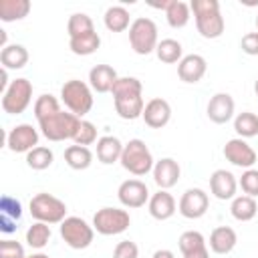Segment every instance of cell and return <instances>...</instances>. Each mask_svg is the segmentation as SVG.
<instances>
[{
    "label": "cell",
    "mask_w": 258,
    "mask_h": 258,
    "mask_svg": "<svg viewBox=\"0 0 258 258\" xmlns=\"http://www.w3.org/2000/svg\"><path fill=\"white\" fill-rule=\"evenodd\" d=\"M119 75L111 64H95L89 71V87L95 93H111Z\"/></svg>",
    "instance_id": "21"
},
{
    "label": "cell",
    "mask_w": 258,
    "mask_h": 258,
    "mask_svg": "<svg viewBox=\"0 0 258 258\" xmlns=\"http://www.w3.org/2000/svg\"><path fill=\"white\" fill-rule=\"evenodd\" d=\"M177 246H179V252L185 254V252H191V250H198V248L208 246V242H206V238H204L202 232H198V230H187V232H183V234L179 236Z\"/></svg>",
    "instance_id": "37"
},
{
    "label": "cell",
    "mask_w": 258,
    "mask_h": 258,
    "mask_svg": "<svg viewBox=\"0 0 258 258\" xmlns=\"http://www.w3.org/2000/svg\"><path fill=\"white\" fill-rule=\"evenodd\" d=\"M141 119L145 121L147 127H151V129H161V127H165V125L169 123V119H171V105H169L165 99H161V97H153V99H149V101L145 103Z\"/></svg>",
    "instance_id": "16"
},
{
    "label": "cell",
    "mask_w": 258,
    "mask_h": 258,
    "mask_svg": "<svg viewBox=\"0 0 258 258\" xmlns=\"http://www.w3.org/2000/svg\"><path fill=\"white\" fill-rule=\"evenodd\" d=\"M224 157L232 165L242 167V169H250L258 161V155H256L254 147L246 139H242V137H234V139L226 141V145H224Z\"/></svg>",
    "instance_id": "13"
},
{
    "label": "cell",
    "mask_w": 258,
    "mask_h": 258,
    "mask_svg": "<svg viewBox=\"0 0 258 258\" xmlns=\"http://www.w3.org/2000/svg\"><path fill=\"white\" fill-rule=\"evenodd\" d=\"M181 256H183V258H210V250H208V246H204V248L185 252V254H181Z\"/></svg>",
    "instance_id": "44"
},
{
    "label": "cell",
    "mask_w": 258,
    "mask_h": 258,
    "mask_svg": "<svg viewBox=\"0 0 258 258\" xmlns=\"http://www.w3.org/2000/svg\"><path fill=\"white\" fill-rule=\"evenodd\" d=\"M155 54L161 62L173 64V62H179L183 58V46L175 38H163V40H159V44L155 48Z\"/></svg>",
    "instance_id": "31"
},
{
    "label": "cell",
    "mask_w": 258,
    "mask_h": 258,
    "mask_svg": "<svg viewBox=\"0 0 258 258\" xmlns=\"http://www.w3.org/2000/svg\"><path fill=\"white\" fill-rule=\"evenodd\" d=\"M117 198H119L121 206L135 210V208H143L151 196H149L147 185L141 179H125L117 187Z\"/></svg>",
    "instance_id": "14"
},
{
    "label": "cell",
    "mask_w": 258,
    "mask_h": 258,
    "mask_svg": "<svg viewBox=\"0 0 258 258\" xmlns=\"http://www.w3.org/2000/svg\"><path fill=\"white\" fill-rule=\"evenodd\" d=\"M73 141H75V145H83V147H89V145L97 143V141H99V137H97V127H95L91 121L81 119L79 131H77V135H75Z\"/></svg>",
    "instance_id": "38"
},
{
    "label": "cell",
    "mask_w": 258,
    "mask_h": 258,
    "mask_svg": "<svg viewBox=\"0 0 258 258\" xmlns=\"http://www.w3.org/2000/svg\"><path fill=\"white\" fill-rule=\"evenodd\" d=\"M151 258H175V254L171 250H167V248H161V250H155Z\"/></svg>",
    "instance_id": "45"
},
{
    "label": "cell",
    "mask_w": 258,
    "mask_h": 258,
    "mask_svg": "<svg viewBox=\"0 0 258 258\" xmlns=\"http://www.w3.org/2000/svg\"><path fill=\"white\" fill-rule=\"evenodd\" d=\"M254 93H256V97H258V79H256V83H254Z\"/></svg>",
    "instance_id": "47"
},
{
    "label": "cell",
    "mask_w": 258,
    "mask_h": 258,
    "mask_svg": "<svg viewBox=\"0 0 258 258\" xmlns=\"http://www.w3.org/2000/svg\"><path fill=\"white\" fill-rule=\"evenodd\" d=\"M191 18V8L183 0H171L165 8V20L171 28H183Z\"/></svg>",
    "instance_id": "28"
},
{
    "label": "cell",
    "mask_w": 258,
    "mask_h": 258,
    "mask_svg": "<svg viewBox=\"0 0 258 258\" xmlns=\"http://www.w3.org/2000/svg\"><path fill=\"white\" fill-rule=\"evenodd\" d=\"M256 30H258V16H256Z\"/></svg>",
    "instance_id": "48"
},
{
    "label": "cell",
    "mask_w": 258,
    "mask_h": 258,
    "mask_svg": "<svg viewBox=\"0 0 258 258\" xmlns=\"http://www.w3.org/2000/svg\"><path fill=\"white\" fill-rule=\"evenodd\" d=\"M189 8H191L194 18H196V28L204 38L214 40V38H220L224 34L226 22H224V16L220 12L218 0H191Z\"/></svg>",
    "instance_id": "2"
},
{
    "label": "cell",
    "mask_w": 258,
    "mask_h": 258,
    "mask_svg": "<svg viewBox=\"0 0 258 258\" xmlns=\"http://www.w3.org/2000/svg\"><path fill=\"white\" fill-rule=\"evenodd\" d=\"M52 232H50V226L44 224V222H34L32 226H28L26 230V244L34 250H42L48 240H50Z\"/></svg>",
    "instance_id": "33"
},
{
    "label": "cell",
    "mask_w": 258,
    "mask_h": 258,
    "mask_svg": "<svg viewBox=\"0 0 258 258\" xmlns=\"http://www.w3.org/2000/svg\"><path fill=\"white\" fill-rule=\"evenodd\" d=\"M103 22L107 26V30L111 32H123L131 26V14L125 6H109L105 10V16H103Z\"/></svg>",
    "instance_id": "25"
},
{
    "label": "cell",
    "mask_w": 258,
    "mask_h": 258,
    "mask_svg": "<svg viewBox=\"0 0 258 258\" xmlns=\"http://www.w3.org/2000/svg\"><path fill=\"white\" fill-rule=\"evenodd\" d=\"M234 111H236V103L230 93H216L214 97H210L208 107H206L208 119L216 125H224V123L232 121Z\"/></svg>",
    "instance_id": "15"
},
{
    "label": "cell",
    "mask_w": 258,
    "mask_h": 258,
    "mask_svg": "<svg viewBox=\"0 0 258 258\" xmlns=\"http://www.w3.org/2000/svg\"><path fill=\"white\" fill-rule=\"evenodd\" d=\"M131 224V216L121 208H101L93 216V228L101 236H117L123 234Z\"/></svg>",
    "instance_id": "9"
},
{
    "label": "cell",
    "mask_w": 258,
    "mask_h": 258,
    "mask_svg": "<svg viewBox=\"0 0 258 258\" xmlns=\"http://www.w3.org/2000/svg\"><path fill=\"white\" fill-rule=\"evenodd\" d=\"M52 161H54V153L50 147H44V145H38L26 153V165L34 171H42V169L50 167Z\"/></svg>",
    "instance_id": "34"
},
{
    "label": "cell",
    "mask_w": 258,
    "mask_h": 258,
    "mask_svg": "<svg viewBox=\"0 0 258 258\" xmlns=\"http://www.w3.org/2000/svg\"><path fill=\"white\" fill-rule=\"evenodd\" d=\"M26 258H50V256L44 254V252H34V254H30V256H26Z\"/></svg>",
    "instance_id": "46"
},
{
    "label": "cell",
    "mask_w": 258,
    "mask_h": 258,
    "mask_svg": "<svg viewBox=\"0 0 258 258\" xmlns=\"http://www.w3.org/2000/svg\"><path fill=\"white\" fill-rule=\"evenodd\" d=\"M38 129H34L30 123L14 125L6 135V147L14 153H28L34 147H38Z\"/></svg>",
    "instance_id": "12"
},
{
    "label": "cell",
    "mask_w": 258,
    "mask_h": 258,
    "mask_svg": "<svg viewBox=\"0 0 258 258\" xmlns=\"http://www.w3.org/2000/svg\"><path fill=\"white\" fill-rule=\"evenodd\" d=\"M0 258H26L24 246L16 240H2L0 242Z\"/></svg>",
    "instance_id": "41"
},
{
    "label": "cell",
    "mask_w": 258,
    "mask_h": 258,
    "mask_svg": "<svg viewBox=\"0 0 258 258\" xmlns=\"http://www.w3.org/2000/svg\"><path fill=\"white\" fill-rule=\"evenodd\" d=\"M234 131L242 139H250L258 135V115L252 111H242L234 117Z\"/></svg>",
    "instance_id": "32"
},
{
    "label": "cell",
    "mask_w": 258,
    "mask_h": 258,
    "mask_svg": "<svg viewBox=\"0 0 258 258\" xmlns=\"http://www.w3.org/2000/svg\"><path fill=\"white\" fill-rule=\"evenodd\" d=\"M60 101L73 115L83 119L93 109V89L85 81L71 79L60 87Z\"/></svg>",
    "instance_id": "5"
},
{
    "label": "cell",
    "mask_w": 258,
    "mask_h": 258,
    "mask_svg": "<svg viewBox=\"0 0 258 258\" xmlns=\"http://www.w3.org/2000/svg\"><path fill=\"white\" fill-rule=\"evenodd\" d=\"M147 210H149V216H151L153 220L163 222V220H169V218L175 214L177 204H175V198H173L167 189H159V191H155V194L149 198Z\"/></svg>",
    "instance_id": "20"
},
{
    "label": "cell",
    "mask_w": 258,
    "mask_h": 258,
    "mask_svg": "<svg viewBox=\"0 0 258 258\" xmlns=\"http://www.w3.org/2000/svg\"><path fill=\"white\" fill-rule=\"evenodd\" d=\"M123 145L125 143H121L119 137H115V135L99 137V141H97V159L105 165H111V163L119 161L121 153H123Z\"/></svg>",
    "instance_id": "23"
},
{
    "label": "cell",
    "mask_w": 258,
    "mask_h": 258,
    "mask_svg": "<svg viewBox=\"0 0 258 258\" xmlns=\"http://www.w3.org/2000/svg\"><path fill=\"white\" fill-rule=\"evenodd\" d=\"M236 189H238V179L232 171L228 169H216L210 175V191L216 200H234L236 198Z\"/></svg>",
    "instance_id": "17"
},
{
    "label": "cell",
    "mask_w": 258,
    "mask_h": 258,
    "mask_svg": "<svg viewBox=\"0 0 258 258\" xmlns=\"http://www.w3.org/2000/svg\"><path fill=\"white\" fill-rule=\"evenodd\" d=\"M238 185L242 187L244 196H250V198H258V169L250 167V169H244L242 171V177L238 179Z\"/></svg>",
    "instance_id": "40"
},
{
    "label": "cell",
    "mask_w": 258,
    "mask_h": 258,
    "mask_svg": "<svg viewBox=\"0 0 258 258\" xmlns=\"http://www.w3.org/2000/svg\"><path fill=\"white\" fill-rule=\"evenodd\" d=\"M64 161L71 169H77V171H83L87 167H91L93 163V151L89 147H83V145H69L64 149Z\"/></svg>",
    "instance_id": "29"
},
{
    "label": "cell",
    "mask_w": 258,
    "mask_h": 258,
    "mask_svg": "<svg viewBox=\"0 0 258 258\" xmlns=\"http://www.w3.org/2000/svg\"><path fill=\"white\" fill-rule=\"evenodd\" d=\"M236 242H238V234L234 228L230 226H218L212 230L210 234V250L214 254H230L234 248H236Z\"/></svg>",
    "instance_id": "22"
},
{
    "label": "cell",
    "mask_w": 258,
    "mask_h": 258,
    "mask_svg": "<svg viewBox=\"0 0 258 258\" xmlns=\"http://www.w3.org/2000/svg\"><path fill=\"white\" fill-rule=\"evenodd\" d=\"M30 12L28 0H0V20L2 22H14L22 20Z\"/></svg>",
    "instance_id": "30"
},
{
    "label": "cell",
    "mask_w": 258,
    "mask_h": 258,
    "mask_svg": "<svg viewBox=\"0 0 258 258\" xmlns=\"http://www.w3.org/2000/svg\"><path fill=\"white\" fill-rule=\"evenodd\" d=\"M99 46H101V36L95 30L93 32H87V34H81V36L69 38V48L77 56H89V54L97 52Z\"/></svg>",
    "instance_id": "26"
},
{
    "label": "cell",
    "mask_w": 258,
    "mask_h": 258,
    "mask_svg": "<svg viewBox=\"0 0 258 258\" xmlns=\"http://www.w3.org/2000/svg\"><path fill=\"white\" fill-rule=\"evenodd\" d=\"M240 48H242V52H246L250 56H258V30L246 32L240 40Z\"/></svg>",
    "instance_id": "43"
},
{
    "label": "cell",
    "mask_w": 258,
    "mask_h": 258,
    "mask_svg": "<svg viewBox=\"0 0 258 258\" xmlns=\"http://www.w3.org/2000/svg\"><path fill=\"white\" fill-rule=\"evenodd\" d=\"M79 125H81V119L71 111H58L52 117L38 121L40 135L46 137L48 141H67V139L73 141L79 131Z\"/></svg>",
    "instance_id": "4"
},
{
    "label": "cell",
    "mask_w": 258,
    "mask_h": 258,
    "mask_svg": "<svg viewBox=\"0 0 258 258\" xmlns=\"http://www.w3.org/2000/svg\"><path fill=\"white\" fill-rule=\"evenodd\" d=\"M95 26H93V18L85 12H75L69 16V22H67V32H69V38L73 36H81V34H87V32H93Z\"/></svg>",
    "instance_id": "36"
},
{
    "label": "cell",
    "mask_w": 258,
    "mask_h": 258,
    "mask_svg": "<svg viewBox=\"0 0 258 258\" xmlns=\"http://www.w3.org/2000/svg\"><path fill=\"white\" fill-rule=\"evenodd\" d=\"M119 163L131 175L141 177V175H147L149 171H153L155 159H153V155H151V151L143 139H129L123 145V153H121Z\"/></svg>",
    "instance_id": "3"
},
{
    "label": "cell",
    "mask_w": 258,
    "mask_h": 258,
    "mask_svg": "<svg viewBox=\"0 0 258 258\" xmlns=\"http://www.w3.org/2000/svg\"><path fill=\"white\" fill-rule=\"evenodd\" d=\"M113 258H139V246L131 240H121L113 250Z\"/></svg>",
    "instance_id": "42"
},
{
    "label": "cell",
    "mask_w": 258,
    "mask_h": 258,
    "mask_svg": "<svg viewBox=\"0 0 258 258\" xmlns=\"http://www.w3.org/2000/svg\"><path fill=\"white\" fill-rule=\"evenodd\" d=\"M0 62H2V69L6 71H18V69H24L26 62H28V50L26 46L22 44H8L0 50Z\"/></svg>",
    "instance_id": "24"
},
{
    "label": "cell",
    "mask_w": 258,
    "mask_h": 258,
    "mask_svg": "<svg viewBox=\"0 0 258 258\" xmlns=\"http://www.w3.org/2000/svg\"><path fill=\"white\" fill-rule=\"evenodd\" d=\"M129 44L133 48V52L147 56L151 52H155L159 38H157V24L147 18V16H139L131 22L129 26Z\"/></svg>",
    "instance_id": "7"
},
{
    "label": "cell",
    "mask_w": 258,
    "mask_h": 258,
    "mask_svg": "<svg viewBox=\"0 0 258 258\" xmlns=\"http://www.w3.org/2000/svg\"><path fill=\"white\" fill-rule=\"evenodd\" d=\"M210 208V196L202 187H189L181 194L177 202V212L187 220L202 218Z\"/></svg>",
    "instance_id": "11"
},
{
    "label": "cell",
    "mask_w": 258,
    "mask_h": 258,
    "mask_svg": "<svg viewBox=\"0 0 258 258\" xmlns=\"http://www.w3.org/2000/svg\"><path fill=\"white\" fill-rule=\"evenodd\" d=\"M0 216L8 218L12 222H18L22 218V204H20V200H16L12 196H2L0 198Z\"/></svg>",
    "instance_id": "39"
},
{
    "label": "cell",
    "mask_w": 258,
    "mask_h": 258,
    "mask_svg": "<svg viewBox=\"0 0 258 258\" xmlns=\"http://www.w3.org/2000/svg\"><path fill=\"white\" fill-rule=\"evenodd\" d=\"M58 111H62V109H60V101L54 95L44 93V95H40L34 101V117H36V121H42L46 117H52Z\"/></svg>",
    "instance_id": "35"
},
{
    "label": "cell",
    "mask_w": 258,
    "mask_h": 258,
    "mask_svg": "<svg viewBox=\"0 0 258 258\" xmlns=\"http://www.w3.org/2000/svg\"><path fill=\"white\" fill-rule=\"evenodd\" d=\"M60 238L64 240V244L73 250H85L93 244L95 238V228L93 224H89L87 220L79 218V216H67L60 226Z\"/></svg>",
    "instance_id": "8"
},
{
    "label": "cell",
    "mask_w": 258,
    "mask_h": 258,
    "mask_svg": "<svg viewBox=\"0 0 258 258\" xmlns=\"http://www.w3.org/2000/svg\"><path fill=\"white\" fill-rule=\"evenodd\" d=\"M28 212L36 222H44L48 226L60 224L67 218V204L52 194L40 191V194L32 196V200L28 204Z\"/></svg>",
    "instance_id": "6"
},
{
    "label": "cell",
    "mask_w": 258,
    "mask_h": 258,
    "mask_svg": "<svg viewBox=\"0 0 258 258\" xmlns=\"http://www.w3.org/2000/svg\"><path fill=\"white\" fill-rule=\"evenodd\" d=\"M206 71H208L206 58H204L202 54H196V52L185 54V56L177 62V77H179L183 83H187V85L200 83V81L204 79Z\"/></svg>",
    "instance_id": "18"
},
{
    "label": "cell",
    "mask_w": 258,
    "mask_h": 258,
    "mask_svg": "<svg viewBox=\"0 0 258 258\" xmlns=\"http://www.w3.org/2000/svg\"><path fill=\"white\" fill-rule=\"evenodd\" d=\"M181 175V167L173 157H161L153 165V181L159 189H171Z\"/></svg>",
    "instance_id": "19"
},
{
    "label": "cell",
    "mask_w": 258,
    "mask_h": 258,
    "mask_svg": "<svg viewBox=\"0 0 258 258\" xmlns=\"http://www.w3.org/2000/svg\"><path fill=\"white\" fill-rule=\"evenodd\" d=\"M32 101V83L24 77L14 79L2 93V109L8 115H20L28 109Z\"/></svg>",
    "instance_id": "10"
},
{
    "label": "cell",
    "mask_w": 258,
    "mask_h": 258,
    "mask_svg": "<svg viewBox=\"0 0 258 258\" xmlns=\"http://www.w3.org/2000/svg\"><path fill=\"white\" fill-rule=\"evenodd\" d=\"M115 111L121 119L133 121L143 115V85L137 77H119L111 89Z\"/></svg>",
    "instance_id": "1"
},
{
    "label": "cell",
    "mask_w": 258,
    "mask_h": 258,
    "mask_svg": "<svg viewBox=\"0 0 258 258\" xmlns=\"http://www.w3.org/2000/svg\"><path fill=\"white\" fill-rule=\"evenodd\" d=\"M230 214L238 222H250L258 214V204L250 196H236L230 204Z\"/></svg>",
    "instance_id": "27"
}]
</instances>
